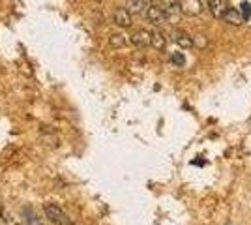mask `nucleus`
I'll return each instance as SVG.
<instances>
[{
	"label": "nucleus",
	"mask_w": 251,
	"mask_h": 225,
	"mask_svg": "<svg viewBox=\"0 0 251 225\" xmlns=\"http://www.w3.org/2000/svg\"><path fill=\"white\" fill-rule=\"evenodd\" d=\"M43 212H45V216H47L54 225H74L72 224V220H70V216L66 214L62 208L56 206L54 203L43 204Z\"/></svg>",
	"instance_id": "nucleus-1"
},
{
	"label": "nucleus",
	"mask_w": 251,
	"mask_h": 225,
	"mask_svg": "<svg viewBox=\"0 0 251 225\" xmlns=\"http://www.w3.org/2000/svg\"><path fill=\"white\" fill-rule=\"evenodd\" d=\"M229 8V0H208V10L216 19H223Z\"/></svg>",
	"instance_id": "nucleus-2"
},
{
	"label": "nucleus",
	"mask_w": 251,
	"mask_h": 225,
	"mask_svg": "<svg viewBox=\"0 0 251 225\" xmlns=\"http://www.w3.org/2000/svg\"><path fill=\"white\" fill-rule=\"evenodd\" d=\"M147 19L150 23H154V25H161V23L167 21V15H165V8H161V6H157V4H152V6H148L147 8Z\"/></svg>",
	"instance_id": "nucleus-3"
},
{
	"label": "nucleus",
	"mask_w": 251,
	"mask_h": 225,
	"mask_svg": "<svg viewBox=\"0 0 251 225\" xmlns=\"http://www.w3.org/2000/svg\"><path fill=\"white\" fill-rule=\"evenodd\" d=\"M180 11L184 15L195 17L202 11V2L201 0H180Z\"/></svg>",
	"instance_id": "nucleus-4"
},
{
	"label": "nucleus",
	"mask_w": 251,
	"mask_h": 225,
	"mask_svg": "<svg viewBox=\"0 0 251 225\" xmlns=\"http://www.w3.org/2000/svg\"><path fill=\"white\" fill-rule=\"evenodd\" d=\"M150 40H152V32H148L145 28H141V30H137V32L131 34V38H129V42L135 45L137 49H145L150 45Z\"/></svg>",
	"instance_id": "nucleus-5"
},
{
	"label": "nucleus",
	"mask_w": 251,
	"mask_h": 225,
	"mask_svg": "<svg viewBox=\"0 0 251 225\" xmlns=\"http://www.w3.org/2000/svg\"><path fill=\"white\" fill-rule=\"evenodd\" d=\"M113 23H115L116 26H120V28H129L131 26V13L126 10V8H118L115 10L113 13Z\"/></svg>",
	"instance_id": "nucleus-6"
},
{
	"label": "nucleus",
	"mask_w": 251,
	"mask_h": 225,
	"mask_svg": "<svg viewBox=\"0 0 251 225\" xmlns=\"http://www.w3.org/2000/svg\"><path fill=\"white\" fill-rule=\"evenodd\" d=\"M173 40H175V43H178L182 49H191V47H193V38H191L188 32H184V30H175V32H173Z\"/></svg>",
	"instance_id": "nucleus-7"
},
{
	"label": "nucleus",
	"mask_w": 251,
	"mask_h": 225,
	"mask_svg": "<svg viewBox=\"0 0 251 225\" xmlns=\"http://www.w3.org/2000/svg\"><path fill=\"white\" fill-rule=\"evenodd\" d=\"M150 45L156 49V51H163L167 47V38L161 30H154L152 32V40H150Z\"/></svg>",
	"instance_id": "nucleus-8"
},
{
	"label": "nucleus",
	"mask_w": 251,
	"mask_h": 225,
	"mask_svg": "<svg viewBox=\"0 0 251 225\" xmlns=\"http://www.w3.org/2000/svg\"><path fill=\"white\" fill-rule=\"evenodd\" d=\"M147 2L145 0H127V4H126V10L129 11V13H143V11H147Z\"/></svg>",
	"instance_id": "nucleus-9"
},
{
	"label": "nucleus",
	"mask_w": 251,
	"mask_h": 225,
	"mask_svg": "<svg viewBox=\"0 0 251 225\" xmlns=\"http://www.w3.org/2000/svg\"><path fill=\"white\" fill-rule=\"evenodd\" d=\"M223 19L229 23V25H234V26H236V25H242V21H244V19H242L240 10H236V8H229V11L225 13Z\"/></svg>",
	"instance_id": "nucleus-10"
},
{
	"label": "nucleus",
	"mask_w": 251,
	"mask_h": 225,
	"mask_svg": "<svg viewBox=\"0 0 251 225\" xmlns=\"http://www.w3.org/2000/svg\"><path fill=\"white\" fill-rule=\"evenodd\" d=\"M23 216H25L26 225H43L42 220L38 218V214H36L32 208H23Z\"/></svg>",
	"instance_id": "nucleus-11"
},
{
	"label": "nucleus",
	"mask_w": 251,
	"mask_h": 225,
	"mask_svg": "<svg viewBox=\"0 0 251 225\" xmlns=\"http://www.w3.org/2000/svg\"><path fill=\"white\" fill-rule=\"evenodd\" d=\"M109 43L118 49V47H124L126 45V38L122 34H111V36H109Z\"/></svg>",
	"instance_id": "nucleus-12"
},
{
	"label": "nucleus",
	"mask_w": 251,
	"mask_h": 225,
	"mask_svg": "<svg viewBox=\"0 0 251 225\" xmlns=\"http://www.w3.org/2000/svg\"><path fill=\"white\" fill-rule=\"evenodd\" d=\"M169 60H171V64H175L176 68H184L186 66V56L182 53H173Z\"/></svg>",
	"instance_id": "nucleus-13"
},
{
	"label": "nucleus",
	"mask_w": 251,
	"mask_h": 225,
	"mask_svg": "<svg viewBox=\"0 0 251 225\" xmlns=\"http://www.w3.org/2000/svg\"><path fill=\"white\" fill-rule=\"evenodd\" d=\"M240 13H242V19H244V21H250V17H251V2H242Z\"/></svg>",
	"instance_id": "nucleus-14"
},
{
	"label": "nucleus",
	"mask_w": 251,
	"mask_h": 225,
	"mask_svg": "<svg viewBox=\"0 0 251 225\" xmlns=\"http://www.w3.org/2000/svg\"><path fill=\"white\" fill-rule=\"evenodd\" d=\"M98 2H100V0H98Z\"/></svg>",
	"instance_id": "nucleus-15"
}]
</instances>
